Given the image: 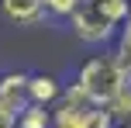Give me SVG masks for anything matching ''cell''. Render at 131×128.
<instances>
[{"label":"cell","instance_id":"cell-1","mask_svg":"<svg viewBox=\"0 0 131 128\" xmlns=\"http://www.w3.org/2000/svg\"><path fill=\"white\" fill-rule=\"evenodd\" d=\"M128 21H131V0H83L69 21V31L83 45L104 48L117 42L121 28Z\"/></svg>","mask_w":131,"mask_h":128},{"label":"cell","instance_id":"cell-5","mask_svg":"<svg viewBox=\"0 0 131 128\" xmlns=\"http://www.w3.org/2000/svg\"><path fill=\"white\" fill-rule=\"evenodd\" d=\"M66 94V83L59 80L55 73H31V83H28V97L31 104L38 107H55Z\"/></svg>","mask_w":131,"mask_h":128},{"label":"cell","instance_id":"cell-3","mask_svg":"<svg viewBox=\"0 0 131 128\" xmlns=\"http://www.w3.org/2000/svg\"><path fill=\"white\" fill-rule=\"evenodd\" d=\"M0 17L7 24L31 28L38 21H45L48 11H45V0H0Z\"/></svg>","mask_w":131,"mask_h":128},{"label":"cell","instance_id":"cell-8","mask_svg":"<svg viewBox=\"0 0 131 128\" xmlns=\"http://www.w3.org/2000/svg\"><path fill=\"white\" fill-rule=\"evenodd\" d=\"M83 0H45V11L52 21H72V14L79 11Z\"/></svg>","mask_w":131,"mask_h":128},{"label":"cell","instance_id":"cell-10","mask_svg":"<svg viewBox=\"0 0 131 128\" xmlns=\"http://www.w3.org/2000/svg\"><path fill=\"white\" fill-rule=\"evenodd\" d=\"M0 128H17V111L0 101Z\"/></svg>","mask_w":131,"mask_h":128},{"label":"cell","instance_id":"cell-2","mask_svg":"<svg viewBox=\"0 0 131 128\" xmlns=\"http://www.w3.org/2000/svg\"><path fill=\"white\" fill-rule=\"evenodd\" d=\"M72 83H76V87L83 90V94L90 97L97 107H107L117 94H124V90L131 87V73L121 66L117 52L111 48V52H97V55H90V59L76 69Z\"/></svg>","mask_w":131,"mask_h":128},{"label":"cell","instance_id":"cell-7","mask_svg":"<svg viewBox=\"0 0 131 128\" xmlns=\"http://www.w3.org/2000/svg\"><path fill=\"white\" fill-rule=\"evenodd\" d=\"M107 111H111V118H114V125H117V128L131 125V87L124 90V94L114 97V101L107 104Z\"/></svg>","mask_w":131,"mask_h":128},{"label":"cell","instance_id":"cell-9","mask_svg":"<svg viewBox=\"0 0 131 128\" xmlns=\"http://www.w3.org/2000/svg\"><path fill=\"white\" fill-rule=\"evenodd\" d=\"M114 52H117V59H121V66L131 73V21L124 28H121V35H117V42H114Z\"/></svg>","mask_w":131,"mask_h":128},{"label":"cell","instance_id":"cell-4","mask_svg":"<svg viewBox=\"0 0 131 128\" xmlns=\"http://www.w3.org/2000/svg\"><path fill=\"white\" fill-rule=\"evenodd\" d=\"M28 83H31V73H24V69H7V73H0V101L10 104L17 114L31 104Z\"/></svg>","mask_w":131,"mask_h":128},{"label":"cell","instance_id":"cell-6","mask_svg":"<svg viewBox=\"0 0 131 128\" xmlns=\"http://www.w3.org/2000/svg\"><path fill=\"white\" fill-rule=\"evenodd\" d=\"M17 128H52V107L28 104V107L17 114Z\"/></svg>","mask_w":131,"mask_h":128},{"label":"cell","instance_id":"cell-11","mask_svg":"<svg viewBox=\"0 0 131 128\" xmlns=\"http://www.w3.org/2000/svg\"><path fill=\"white\" fill-rule=\"evenodd\" d=\"M124 128H131V125H124Z\"/></svg>","mask_w":131,"mask_h":128}]
</instances>
